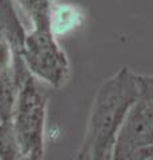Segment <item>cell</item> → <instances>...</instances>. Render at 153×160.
Masks as SVG:
<instances>
[{
	"mask_svg": "<svg viewBox=\"0 0 153 160\" xmlns=\"http://www.w3.org/2000/svg\"><path fill=\"white\" fill-rule=\"evenodd\" d=\"M140 98L136 72L121 67L104 80L93 99L77 160H112L117 133L133 103Z\"/></svg>",
	"mask_w": 153,
	"mask_h": 160,
	"instance_id": "6da1fadb",
	"label": "cell"
},
{
	"mask_svg": "<svg viewBox=\"0 0 153 160\" xmlns=\"http://www.w3.org/2000/svg\"><path fill=\"white\" fill-rule=\"evenodd\" d=\"M26 32L12 0H0V122H9L22 84L31 76L22 53Z\"/></svg>",
	"mask_w": 153,
	"mask_h": 160,
	"instance_id": "7a4b0ae2",
	"label": "cell"
},
{
	"mask_svg": "<svg viewBox=\"0 0 153 160\" xmlns=\"http://www.w3.org/2000/svg\"><path fill=\"white\" fill-rule=\"evenodd\" d=\"M48 99L31 75L22 84L11 115V128L20 156L44 153Z\"/></svg>",
	"mask_w": 153,
	"mask_h": 160,
	"instance_id": "3957f363",
	"label": "cell"
},
{
	"mask_svg": "<svg viewBox=\"0 0 153 160\" xmlns=\"http://www.w3.org/2000/svg\"><path fill=\"white\" fill-rule=\"evenodd\" d=\"M22 53L28 72L36 80L57 89L65 86L71 76L69 60L49 29L27 31Z\"/></svg>",
	"mask_w": 153,
	"mask_h": 160,
	"instance_id": "277c9868",
	"label": "cell"
},
{
	"mask_svg": "<svg viewBox=\"0 0 153 160\" xmlns=\"http://www.w3.org/2000/svg\"><path fill=\"white\" fill-rule=\"evenodd\" d=\"M151 146H153V104L139 98L120 127L112 160H133L137 152Z\"/></svg>",
	"mask_w": 153,
	"mask_h": 160,
	"instance_id": "5b68a950",
	"label": "cell"
},
{
	"mask_svg": "<svg viewBox=\"0 0 153 160\" xmlns=\"http://www.w3.org/2000/svg\"><path fill=\"white\" fill-rule=\"evenodd\" d=\"M85 16L79 7L71 3L55 2L49 18V31L57 38L67 36L83 26Z\"/></svg>",
	"mask_w": 153,
	"mask_h": 160,
	"instance_id": "8992f818",
	"label": "cell"
},
{
	"mask_svg": "<svg viewBox=\"0 0 153 160\" xmlns=\"http://www.w3.org/2000/svg\"><path fill=\"white\" fill-rule=\"evenodd\" d=\"M31 22V29H49V18L55 0H16Z\"/></svg>",
	"mask_w": 153,
	"mask_h": 160,
	"instance_id": "52a82bcc",
	"label": "cell"
},
{
	"mask_svg": "<svg viewBox=\"0 0 153 160\" xmlns=\"http://www.w3.org/2000/svg\"><path fill=\"white\" fill-rule=\"evenodd\" d=\"M11 122H0V160H20Z\"/></svg>",
	"mask_w": 153,
	"mask_h": 160,
	"instance_id": "ba28073f",
	"label": "cell"
},
{
	"mask_svg": "<svg viewBox=\"0 0 153 160\" xmlns=\"http://www.w3.org/2000/svg\"><path fill=\"white\" fill-rule=\"evenodd\" d=\"M136 82L140 98L145 99L146 102L153 104V76L136 73Z\"/></svg>",
	"mask_w": 153,
	"mask_h": 160,
	"instance_id": "9c48e42d",
	"label": "cell"
}]
</instances>
